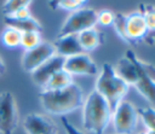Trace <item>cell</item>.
<instances>
[{"label": "cell", "mask_w": 155, "mask_h": 134, "mask_svg": "<svg viewBox=\"0 0 155 134\" xmlns=\"http://www.w3.org/2000/svg\"><path fill=\"white\" fill-rule=\"evenodd\" d=\"M147 36L148 28L143 12L139 10L125 14L122 40L130 45H137L140 41H145Z\"/></svg>", "instance_id": "obj_7"}, {"label": "cell", "mask_w": 155, "mask_h": 134, "mask_svg": "<svg viewBox=\"0 0 155 134\" xmlns=\"http://www.w3.org/2000/svg\"><path fill=\"white\" fill-rule=\"evenodd\" d=\"M140 11L144 14L147 28H148V36H147V42L149 45H153L155 42V6L151 5H145L140 7Z\"/></svg>", "instance_id": "obj_19"}, {"label": "cell", "mask_w": 155, "mask_h": 134, "mask_svg": "<svg viewBox=\"0 0 155 134\" xmlns=\"http://www.w3.org/2000/svg\"><path fill=\"white\" fill-rule=\"evenodd\" d=\"M64 59L65 58L56 54L51 59H48L47 62H45L42 65H40L36 70H34L31 72V80L34 81V83H36L38 86H40L41 88H44L45 85L47 83V81L50 80V77L54 72H57L58 70L63 69Z\"/></svg>", "instance_id": "obj_12"}, {"label": "cell", "mask_w": 155, "mask_h": 134, "mask_svg": "<svg viewBox=\"0 0 155 134\" xmlns=\"http://www.w3.org/2000/svg\"><path fill=\"white\" fill-rule=\"evenodd\" d=\"M12 17H16V18H29V17H33L31 13H30V10H29V6L28 7H23L21 8L15 16Z\"/></svg>", "instance_id": "obj_26"}, {"label": "cell", "mask_w": 155, "mask_h": 134, "mask_svg": "<svg viewBox=\"0 0 155 134\" xmlns=\"http://www.w3.org/2000/svg\"><path fill=\"white\" fill-rule=\"evenodd\" d=\"M86 4H87V1H85V0H59V1H50L48 2L51 8H53V10L59 8V10L69 11L70 13L85 7L84 5H86Z\"/></svg>", "instance_id": "obj_21"}, {"label": "cell", "mask_w": 155, "mask_h": 134, "mask_svg": "<svg viewBox=\"0 0 155 134\" xmlns=\"http://www.w3.org/2000/svg\"><path fill=\"white\" fill-rule=\"evenodd\" d=\"M114 70H115L116 75L121 80H124L128 86L130 85L134 86L137 83V81H138V72H137V69H136L133 62L128 57H126V56L121 57L117 60L116 65L114 66Z\"/></svg>", "instance_id": "obj_15"}, {"label": "cell", "mask_w": 155, "mask_h": 134, "mask_svg": "<svg viewBox=\"0 0 155 134\" xmlns=\"http://www.w3.org/2000/svg\"><path fill=\"white\" fill-rule=\"evenodd\" d=\"M53 47L57 56H61L63 58L71 57L79 53H82V49L80 47L78 35H65L57 37V40L53 42Z\"/></svg>", "instance_id": "obj_13"}, {"label": "cell", "mask_w": 155, "mask_h": 134, "mask_svg": "<svg viewBox=\"0 0 155 134\" xmlns=\"http://www.w3.org/2000/svg\"><path fill=\"white\" fill-rule=\"evenodd\" d=\"M63 69L73 75H87L93 76L98 74V68L94 60L87 53H79L71 57H67L64 59Z\"/></svg>", "instance_id": "obj_10"}, {"label": "cell", "mask_w": 155, "mask_h": 134, "mask_svg": "<svg viewBox=\"0 0 155 134\" xmlns=\"http://www.w3.org/2000/svg\"><path fill=\"white\" fill-rule=\"evenodd\" d=\"M38 98L46 112L61 117L81 109L85 101L84 91L75 82L62 89L41 91Z\"/></svg>", "instance_id": "obj_1"}, {"label": "cell", "mask_w": 155, "mask_h": 134, "mask_svg": "<svg viewBox=\"0 0 155 134\" xmlns=\"http://www.w3.org/2000/svg\"><path fill=\"white\" fill-rule=\"evenodd\" d=\"M23 127L27 134H58V127L53 121L36 112H30L25 116Z\"/></svg>", "instance_id": "obj_11"}, {"label": "cell", "mask_w": 155, "mask_h": 134, "mask_svg": "<svg viewBox=\"0 0 155 134\" xmlns=\"http://www.w3.org/2000/svg\"><path fill=\"white\" fill-rule=\"evenodd\" d=\"M61 121H62V126L65 130L67 134H84V132H81L78 127H75L73 123H70L65 116H62L61 117Z\"/></svg>", "instance_id": "obj_25"}, {"label": "cell", "mask_w": 155, "mask_h": 134, "mask_svg": "<svg viewBox=\"0 0 155 134\" xmlns=\"http://www.w3.org/2000/svg\"><path fill=\"white\" fill-rule=\"evenodd\" d=\"M138 117L143 122L147 130L155 132V107L153 106H143L137 109Z\"/></svg>", "instance_id": "obj_20"}, {"label": "cell", "mask_w": 155, "mask_h": 134, "mask_svg": "<svg viewBox=\"0 0 155 134\" xmlns=\"http://www.w3.org/2000/svg\"><path fill=\"white\" fill-rule=\"evenodd\" d=\"M97 25V11L91 7H82L71 12L64 21L58 31V37L65 35H78L81 31L94 28Z\"/></svg>", "instance_id": "obj_5"}, {"label": "cell", "mask_w": 155, "mask_h": 134, "mask_svg": "<svg viewBox=\"0 0 155 134\" xmlns=\"http://www.w3.org/2000/svg\"><path fill=\"white\" fill-rule=\"evenodd\" d=\"M53 56H56L53 43L42 41L39 46L29 51H24V54L22 57V68L24 71L31 74L34 70H36L40 65L51 59Z\"/></svg>", "instance_id": "obj_9"}, {"label": "cell", "mask_w": 155, "mask_h": 134, "mask_svg": "<svg viewBox=\"0 0 155 134\" xmlns=\"http://www.w3.org/2000/svg\"><path fill=\"white\" fill-rule=\"evenodd\" d=\"M128 88L130 86L116 75L114 66L110 63H104L102 65L94 83V91L108 101L111 112L119 103L125 100Z\"/></svg>", "instance_id": "obj_3"}, {"label": "cell", "mask_w": 155, "mask_h": 134, "mask_svg": "<svg viewBox=\"0 0 155 134\" xmlns=\"http://www.w3.org/2000/svg\"><path fill=\"white\" fill-rule=\"evenodd\" d=\"M111 113L108 101L93 89L82 105L84 129L91 134H104L111 122Z\"/></svg>", "instance_id": "obj_2"}, {"label": "cell", "mask_w": 155, "mask_h": 134, "mask_svg": "<svg viewBox=\"0 0 155 134\" xmlns=\"http://www.w3.org/2000/svg\"><path fill=\"white\" fill-rule=\"evenodd\" d=\"M78 40L80 43V47L84 53H88L94 51L98 46H101L104 42V35L97 28H91L85 31H81L78 34Z\"/></svg>", "instance_id": "obj_14"}, {"label": "cell", "mask_w": 155, "mask_h": 134, "mask_svg": "<svg viewBox=\"0 0 155 134\" xmlns=\"http://www.w3.org/2000/svg\"><path fill=\"white\" fill-rule=\"evenodd\" d=\"M4 23L6 24V27L15 28V29L19 30L21 33H25V31H38V33H41L42 31L41 24L34 17H29V18L4 17Z\"/></svg>", "instance_id": "obj_16"}, {"label": "cell", "mask_w": 155, "mask_h": 134, "mask_svg": "<svg viewBox=\"0 0 155 134\" xmlns=\"http://www.w3.org/2000/svg\"><path fill=\"white\" fill-rule=\"evenodd\" d=\"M5 71H6V66H5V63H4V60L0 58V75L5 74Z\"/></svg>", "instance_id": "obj_27"}, {"label": "cell", "mask_w": 155, "mask_h": 134, "mask_svg": "<svg viewBox=\"0 0 155 134\" xmlns=\"http://www.w3.org/2000/svg\"><path fill=\"white\" fill-rule=\"evenodd\" d=\"M18 110L11 92L0 94V134H13L18 127Z\"/></svg>", "instance_id": "obj_8"}, {"label": "cell", "mask_w": 155, "mask_h": 134, "mask_svg": "<svg viewBox=\"0 0 155 134\" xmlns=\"http://www.w3.org/2000/svg\"><path fill=\"white\" fill-rule=\"evenodd\" d=\"M138 120L137 109L128 100L119 103L111 113V122L116 134H132L137 128Z\"/></svg>", "instance_id": "obj_6"}, {"label": "cell", "mask_w": 155, "mask_h": 134, "mask_svg": "<svg viewBox=\"0 0 155 134\" xmlns=\"http://www.w3.org/2000/svg\"><path fill=\"white\" fill-rule=\"evenodd\" d=\"M139 134H145V132H142V133H139Z\"/></svg>", "instance_id": "obj_28"}, {"label": "cell", "mask_w": 155, "mask_h": 134, "mask_svg": "<svg viewBox=\"0 0 155 134\" xmlns=\"http://www.w3.org/2000/svg\"><path fill=\"white\" fill-rule=\"evenodd\" d=\"M125 56L133 62L138 72V81L134 87L142 97H144L148 101L155 104V68L149 63H144L143 60H140L132 49H127L125 52Z\"/></svg>", "instance_id": "obj_4"}, {"label": "cell", "mask_w": 155, "mask_h": 134, "mask_svg": "<svg viewBox=\"0 0 155 134\" xmlns=\"http://www.w3.org/2000/svg\"><path fill=\"white\" fill-rule=\"evenodd\" d=\"M21 39H22V33L11 27H6L0 35V41L2 46L11 49L21 47Z\"/></svg>", "instance_id": "obj_18"}, {"label": "cell", "mask_w": 155, "mask_h": 134, "mask_svg": "<svg viewBox=\"0 0 155 134\" xmlns=\"http://www.w3.org/2000/svg\"><path fill=\"white\" fill-rule=\"evenodd\" d=\"M41 42H42L41 33H38V31H25V33H22L21 47H23L25 51H29V49L39 46Z\"/></svg>", "instance_id": "obj_23"}, {"label": "cell", "mask_w": 155, "mask_h": 134, "mask_svg": "<svg viewBox=\"0 0 155 134\" xmlns=\"http://www.w3.org/2000/svg\"><path fill=\"white\" fill-rule=\"evenodd\" d=\"M115 21V13L110 10L103 8L97 12V24L102 27H110L114 24Z\"/></svg>", "instance_id": "obj_24"}, {"label": "cell", "mask_w": 155, "mask_h": 134, "mask_svg": "<svg viewBox=\"0 0 155 134\" xmlns=\"http://www.w3.org/2000/svg\"><path fill=\"white\" fill-rule=\"evenodd\" d=\"M73 81V76L70 74H68L64 69L58 70L57 72H54L50 80L47 81V83L45 85V87L42 88V91H57V89H62L68 87L69 85H71Z\"/></svg>", "instance_id": "obj_17"}, {"label": "cell", "mask_w": 155, "mask_h": 134, "mask_svg": "<svg viewBox=\"0 0 155 134\" xmlns=\"http://www.w3.org/2000/svg\"><path fill=\"white\" fill-rule=\"evenodd\" d=\"M30 4H31V1H29V0H10V1H6L1 7V13L4 14V17H12L21 8L28 7Z\"/></svg>", "instance_id": "obj_22"}]
</instances>
